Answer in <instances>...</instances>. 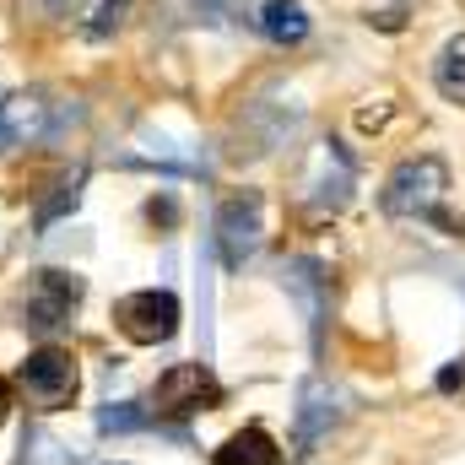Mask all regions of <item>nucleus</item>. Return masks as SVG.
Returning <instances> with one entry per match:
<instances>
[{
  "mask_svg": "<svg viewBox=\"0 0 465 465\" xmlns=\"http://www.w3.org/2000/svg\"><path fill=\"white\" fill-rule=\"evenodd\" d=\"M60 119L65 114L44 93H11V98H0V146L5 152L11 146H38L60 130Z\"/></svg>",
  "mask_w": 465,
  "mask_h": 465,
  "instance_id": "6e6552de",
  "label": "nucleus"
},
{
  "mask_svg": "<svg viewBox=\"0 0 465 465\" xmlns=\"http://www.w3.org/2000/svg\"><path fill=\"white\" fill-rule=\"evenodd\" d=\"M282 287L303 303L309 331H314V341H320V325H325V271H320V260H287Z\"/></svg>",
  "mask_w": 465,
  "mask_h": 465,
  "instance_id": "9d476101",
  "label": "nucleus"
},
{
  "mask_svg": "<svg viewBox=\"0 0 465 465\" xmlns=\"http://www.w3.org/2000/svg\"><path fill=\"white\" fill-rule=\"evenodd\" d=\"M351 195V157L336 146V141H325L320 152H314V173H309V201L320 206V212H341Z\"/></svg>",
  "mask_w": 465,
  "mask_h": 465,
  "instance_id": "1a4fd4ad",
  "label": "nucleus"
},
{
  "mask_svg": "<svg viewBox=\"0 0 465 465\" xmlns=\"http://www.w3.org/2000/svg\"><path fill=\"white\" fill-rule=\"evenodd\" d=\"M135 428H146V411L135 401H114L98 411V433H135Z\"/></svg>",
  "mask_w": 465,
  "mask_h": 465,
  "instance_id": "4468645a",
  "label": "nucleus"
},
{
  "mask_svg": "<svg viewBox=\"0 0 465 465\" xmlns=\"http://www.w3.org/2000/svg\"><path fill=\"white\" fill-rule=\"evenodd\" d=\"M76 201H82V173H71V184H60V195H54L49 206H38V228H49V223H54L60 212H71Z\"/></svg>",
  "mask_w": 465,
  "mask_h": 465,
  "instance_id": "f3484780",
  "label": "nucleus"
},
{
  "mask_svg": "<svg viewBox=\"0 0 465 465\" xmlns=\"http://www.w3.org/2000/svg\"><path fill=\"white\" fill-rule=\"evenodd\" d=\"M217 254L228 271H243L260 249V190H238L217 206V232H212Z\"/></svg>",
  "mask_w": 465,
  "mask_h": 465,
  "instance_id": "423d86ee",
  "label": "nucleus"
},
{
  "mask_svg": "<svg viewBox=\"0 0 465 465\" xmlns=\"http://www.w3.org/2000/svg\"><path fill=\"white\" fill-rule=\"evenodd\" d=\"M212 406H223V384H217L212 362H201V357L163 368L157 384H152V411H157V417L184 422V417H201V411H212Z\"/></svg>",
  "mask_w": 465,
  "mask_h": 465,
  "instance_id": "20e7f679",
  "label": "nucleus"
},
{
  "mask_svg": "<svg viewBox=\"0 0 465 465\" xmlns=\"http://www.w3.org/2000/svg\"><path fill=\"white\" fill-rule=\"evenodd\" d=\"M347 417V395L331 384V379H303L298 390V433H292V455H314V444Z\"/></svg>",
  "mask_w": 465,
  "mask_h": 465,
  "instance_id": "0eeeda50",
  "label": "nucleus"
},
{
  "mask_svg": "<svg viewBox=\"0 0 465 465\" xmlns=\"http://www.w3.org/2000/svg\"><path fill=\"white\" fill-rule=\"evenodd\" d=\"M195 11H206V22H238L243 0H195Z\"/></svg>",
  "mask_w": 465,
  "mask_h": 465,
  "instance_id": "a211bd4d",
  "label": "nucleus"
},
{
  "mask_svg": "<svg viewBox=\"0 0 465 465\" xmlns=\"http://www.w3.org/2000/svg\"><path fill=\"white\" fill-rule=\"evenodd\" d=\"M433 87L450 98V104H465V33H455L439 60H433Z\"/></svg>",
  "mask_w": 465,
  "mask_h": 465,
  "instance_id": "ddd939ff",
  "label": "nucleus"
},
{
  "mask_svg": "<svg viewBox=\"0 0 465 465\" xmlns=\"http://www.w3.org/2000/svg\"><path fill=\"white\" fill-rule=\"evenodd\" d=\"M212 465H282V444L265 428H238L232 439H223Z\"/></svg>",
  "mask_w": 465,
  "mask_h": 465,
  "instance_id": "9b49d317",
  "label": "nucleus"
},
{
  "mask_svg": "<svg viewBox=\"0 0 465 465\" xmlns=\"http://www.w3.org/2000/svg\"><path fill=\"white\" fill-rule=\"evenodd\" d=\"M22 16L65 27V22H76V16H82V0H22Z\"/></svg>",
  "mask_w": 465,
  "mask_h": 465,
  "instance_id": "2eb2a0df",
  "label": "nucleus"
},
{
  "mask_svg": "<svg viewBox=\"0 0 465 465\" xmlns=\"http://www.w3.org/2000/svg\"><path fill=\"white\" fill-rule=\"evenodd\" d=\"M460 287H465V276H460Z\"/></svg>",
  "mask_w": 465,
  "mask_h": 465,
  "instance_id": "4be33fe9",
  "label": "nucleus"
},
{
  "mask_svg": "<svg viewBox=\"0 0 465 465\" xmlns=\"http://www.w3.org/2000/svg\"><path fill=\"white\" fill-rule=\"evenodd\" d=\"M82 298H87V282L76 271H33L27 287H22V331L38 336V341L60 336L76 320Z\"/></svg>",
  "mask_w": 465,
  "mask_h": 465,
  "instance_id": "f03ea898",
  "label": "nucleus"
},
{
  "mask_svg": "<svg viewBox=\"0 0 465 465\" xmlns=\"http://www.w3.org/2000/svg\"><path fill=\"white\" fill-rule=\"evenodd\" d=\"M254 22H260V33H265L271 44H282V49H292V44L309 38V11H303L298 0H265Z\"/></svg>",
  "mask_w": 465,
  "mask_h": 465,
  "instance_id": "f8f14e48",
  "label": "nucleus"
},
{
  "mask_svg": "<svg viewBox=\"0 0 465 465\" xmlns=\"http://www.w3.org/2000/svg\"><path fill=\"white\" fill-rule=\"evenodd\" d=\"M460 384H465V357H455V362H450V368L439 373V390L450 395V390H460Z\"/></svg>",
  "mask_w": 465,
  "mask_h": 465,
  "instance_id": "aec40b11",
  "label": "nucleus"
},
{
  "mask_svg": "<svg viewBox=\"0 0 465 465\" xmlns=\"http://www.w3.org/2000/svg\"><path fill=\"white\" fill-rule=\"evenodd\" d=\"M22 465H76V455H71L65 444H54L49 433H33V439H27V455H22Z\"/></svg>",
  "mask_w": 465,
  "mask_h": 465,
  "instance_id": "dca6fc26",
  "label": "nucleus"
},
{
  "mask_svg": "<svg viewBox=\"0 0 465 465\" xmlns=\"http://www.w3.org/2000/svg\"><path fill=\"white\" fill-rule=\"evenodd\" d=\"M5 417H11V384L0 379V428H5Z\"/></svg>",
  "mask_w": 465,
  "mask_h": 465,
  "instance_id": "412c9836",
  "label": "nucleus"
},
{
  "mask_svg": "<svg viewBox=\"0 0 465 465\" xmlns=\"http://www.w3.org/2000/svg\"><path fill=\"white\" fill-rule=\"evenodd\" d=\"M179 298L168 287H141V292H124L114 303V331L130 347H163L179 336Z\"/></svg>",
  "mask_w": 465,
  "mask_h": 465,
  "instance_id": "39448f33",
  "label": "nucleus"
},
{
  "mask_svg": "<svg viewBox=\"0 0 465 465\" xmlns=\"http://www.w3.org/2000/svg\"><path fill=\"white\" fill-rule=\"evenodd\" d=\"M146 217L163 223V228H173V223H179V206H173L168 195H157V201H146Z\"/></svg>",
  "mask_w": 465,
  "mask_h": 465,
  "instance_id": "6ab92c4d",
  "label": "nucleus"
},
{
  "mask_svg": "<svg viewBox=\"0 0 465 465\" xmlns=\"http://www.w3.org/2000/svg\"><path fill=\"white\" fill-rule=\"evenodd\" d=\"M16 390H22V401L33 406V411H65L71 401H76V390H82V368H76V351L54 347V341H44L38 351H27L22 362H16Z\"/></svg>",
  "mask_w": 465,
  "mask_h": 465,
  "instance_id": "7ed1b4c3",
  "label": "nucleus"
},
{
  "mask_svg": "<svg viewBox=\"0 0 465 465\" xmlns=\"http://www.w3.org/2000/svg\"><path fill=\"white\" fill-rule=\"evenodd\" d=\"M444 195H450V168L444 157H406L384 190H379V206L384 217L395 223H433L439 232H460V223L444 212Z\"/></svg>",
  "mask_w": 465,
  "mask_h": 465,
  "instance_id": "f257e3e1",
  "label": "nucleus"
}]
</instances>
